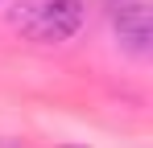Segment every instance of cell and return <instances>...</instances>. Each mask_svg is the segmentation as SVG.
Wrapping results in <instances>:
<instances>
[{"mask_svg": "<svg viewBox=\"0 0 153 148\" xmlns=\"http://www.w3.org/2000/svg\"><path fill=\"white\" fill-rule=\"evenodd\" d=\"M83 17H87L83 0H21L13 12V25L37 45H58L79 33Z\"/></svg>", "mask_w": 153, "mask_h": 148, "instance_id": "cell-1", "label": "cell"}, {"mask_svg": "<svg viewBox=\"0 0 153 148\" xmlns=\"http://www.w3.org/2000/svg\"><path fill=\"white\" fill-rule=\"evenodd\" d=\"M112 29H116V41L124 53H132V58L153 53V25H149L145 0H120L112 8Z\"/></svg>", "mask_w": 153, "mask_h": 148, "instance_id": "cell-2", "label": "cell"}]
</instances>
